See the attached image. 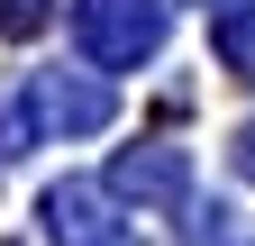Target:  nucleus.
Segmentation results:
<instances>
[{
  "instance_id": "f257e3e1",
  "label": "nucleus",
  "mask_w": 255,
  "mask_h": 246,
  "mask_svg": "<svg viewBox=\"0 0 255 246\" xmlns=\"http://www.w3.org/2000/svg\"><path fill=\"white\" fill-rule=\"evenodd\" d=\"M73 46L101 73H137L164 46V0H73Z\"/></svg>"
},
{
  "instance_id": "f03ea898",
  "label": "nucleus",
  "mask_w": 255,
  "mask_h": 246,
  "mask_svg": "<svg viewBox=\"0 0 255 246\" xmlns=\"http://www.w3.org/2000/svg\"><path fill=\"white\" fill-rule=\"evenodd\" d=\"M46 246H146V237H137V219L110 210V192L55 182V192H46Z\"/></svg>"
},
{
  "instance_id": "7ed1b4c3",
  "label": "nucleus",
  "mask_w": 255,
  "mask_h": 246,
  "mask_svg": "<svg viewBox=\"0 0 255 246\" xmlns=\"http://www.w3.org/2000/svg\"><path fill=\"white\" fill-rule=\"evenodd\" d=\"M27 110H37V128H55V137H91V128H110V82L37 73L27 82Z\"/></svg>"
},
{
  "instance_id": "20e7f679",
  "label": "nucleus",
  "mask_w": 255,
  "mask_h": 246,
  "mask_svg": "<svg viewBox=\"0 0 255 246\" xmlns=\"http://www.w3.org/2000/svg\"><path fill=\"white\" fill-rule=\"evenodd\" d=\"M182 192H191V164L173 146H128L110 164V201H128V210H173Z\"/></svg>"
},
{
  "instance_id": "39448f33",
  "label": "nucleus",
  "mask_w": 255,
  "mask_h": 246,
  "mask_svg": "<svg viewBox=\"0 0 255 246\" xmlns=\"http://www.w3.org/2000/svg\"><path fill=\"white\" fill-rule=\"evenodd\" d=\"M210 46H219V64H228L237 82H255V0H219Z\"/></svg>"
},
{
  "instance_id": "423d86ee",
  "label": "nucleus",
  "mask_w": 255,
  "mask_h": 246,
  "mask_svg": "<svg viewBox=\"0 0 255 246\" xmlns=\"http://www.w3.org/2000/svg\"><path fill=\"white\" fill-rule=\"evenodd\" d=\"M27 146H37V110H27V101H0V164H18Z\"/></svg>"
},
{
  "instance_id": "0eeeda50",
  "label": "nucleus",
  "mask_w": 255,
  "mask_h": 246,
  "mask_svg": "<svg viewBox=\"0 0 255 246\" xmlns=\"http://www.w3.org/2000/svg\"><path fill=\"white\" fill-rule=\"evenodd\" d=\"M46 27V0H0V37H37Z\"/></svg>"
},
{
  "instance_id": "6e6552de",
  "label": "nucleus",
  "mask_w": 255,
  "mask_h": 246,
  "mask_svg": "<svg viewBox=\"0 0 255 246\" xmlns=\"http://www.w3.org/2000/svg\"><path fill=\"white\" fill-rule=\"evenodd\" d=\"M228 164H237V182H255V119L237 128V146H228Z\"/></svg>"
}]
</instances>
